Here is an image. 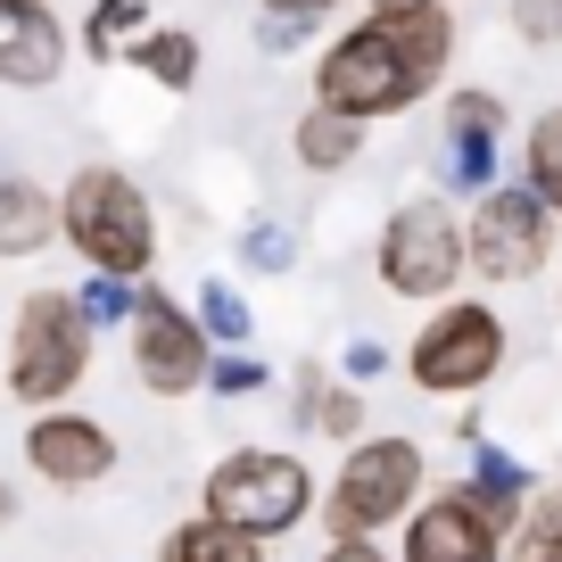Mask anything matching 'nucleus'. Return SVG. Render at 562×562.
<instances>
[{
  "mask_svg": "<svg viewBox=\"0 0 562 562\" xmlns=\"http://www.w3.org/2000/svg\"><path fill=\"white\" fill-rule=\"evenodd\" d=\"M323 25L315 18H290V9H257V50L265 58H290V50H306Z\"/></svg>",
  "mask_w": 562,
  "mask_h": 562,
  "instance_id": "a878e982",
  "label": "nucleus"
},
{
  "mask_svg": "<svg viewBox=\"0 0 562 562\" xmlns=\"http://www.w3.org/2000/svg\"><path fill=\"white\" fill-rule=\"evenodd\" d=\"M306 430H315V439H364V389H356V381H323Z\"/></svg>",
  "mask_w": 562,
  "mask_h": 562,
  "instance_id": "5701e85b",
  "label": "nucleus"
},
{
  "mask_svg": "<svg viewBox=\"0 0 562 562\" xmlns=\"http://www.w3.org/2000/svg\"><path fill=\"white\" fill-rule=\"evenodd\" d=\"M25 472L50 488H100L116 472V439H108V422L75 414V405H42L25 422Z\"/></svg>",
  "mask_w": 562,
  "mask_h": 562,
  "instance_id": "9b49d317",
  "label": "nucleus"
},
{
  "mask_svg": "<svg viewBox=\"0 0 562 562\" xmlns=\"http://www.w3.org/2000/svg\"><path fill=\"white\" fill-rule=\"evenodd\" d=\"M257 9H290V18H315V25H331L348 0H257Z\"/></svg>",
  "mask_w": 562,
  "mask_h": 562,
  "instance_id": "7c9ffc66",
  "label": "nucleus"
},
{
  "mask_svg": "<svg viewBox=\"0 0 562 562\" xmlns=\"http://www.w3.org/2000/svg\"><path fill=\"white\" fill-rule=\"evenodd\" d=\"M496 554H505V529L488 521L472 480L422 496V505L405 513V562H496Z\"/></svg>",
  "mask_w": 562,
  "mask_h": 562,
  "instance_id": "f8f14e48",
  "label": "nucleus"
},
{
  "mask_svg": "<svg viewBox=\"0 0 562 562\" xmlns=\"http://www.w3.org/2000/svg\"><path fill=\"white\" fill-rule=\"evenodd\" d=\"M546 257H554V215H546V199L529 191V182H488V191L472 199V215H463V273L529 281V273H546Z\"/></svg>",
  "mask_w": 562,
  "mask_h": 562,
  "instance_id": "6e6552de",
  "label": "nucleus"
},
{
  "mask_svg": "<svg viewBox=\"0 0 562 562\" xmlns=\"http://www.w3.org/2000/svg\"><path fill=\"white\" fill-rule=\"evenodd\" d=\"M488 182H505V100L463 83L447 91V116H439V191L480 199Z\"/></svg>",
  "mask_w": 562,
  "mask_h": 562,
  "instance_id": "9d476101",
  "label": "nucleus"
},
{
  "mask_svg": "<svg viewBox=\"0 0 562 562\" xmlns=\"http://www.w3.org/2000/svg\"><path fill=\"white\" fill-rule=\"evenodd\" d=\"M91 323L75 306V290H34L18 299V323H9V364H0V397L18 405H67L91 372Z\"/></svg>",
  "mask_w": 562,
  "mask_h": 562,
  "instance_id": "7ed1b4c3",
  "label": "nucleus"
},
{
  "mask_svg": "<svg viewBox=\"0 0 562 562\" xmlns=\"http://www.w3.org/2000/svg\"><path fill=\"white\" fill-rule=\"evenodd\" d=\"M505 18H513V34H521L529 50H562V0H513Z\"/></svg>",
  "mask_w": 562,
  "mask_h": 562,
  "instance_id": "cd10ccee",
  "label": "nucleus"
},
{
  "mask_svg": "<svg viewBox=\"0 0 562 562\" xmlns=\"http://www.w3.org/2000/svg\"><path fill=\"white\" fill-rule=\"evenodd\" d=\"M405 9H430V0H364V18H405Z\"/></svg>",
  "mask_w": 562,
  "mask_h": 562,
  "instance_id": "473e14b6",
  "label": "nucleus"
},
{
  "mask_svg": "<svg viewBox=\"0 0 562 562\" xmlns=\"http://www.w3.org/2000/svg\"><path fill=\"white\" fill-rule=\"evenodd\" d=\"M521 182L546 199V215L562 224V108H538V124L521 133Z\"/></svg>",
  "mask_w": 562,
  "mask_h": 562,
  "instance_id": "6ab92c4d",
  "label": "nucleus"
},
{
  "mask_svg": "<svg viewBox=\"0 0 562 562\" xmlns=\"http://www.w3.org/2000/svg\"><path fill=\"white\" fill-rule=\"evenodd\" d=\"M447 58H456V9H405V18H356L339 42H323L315 58V108L372 124V116H405L439 91Z\"/></svg>",
  "mask_w": 562,
  "mask_h": 562,
  "instance_id": "f257e3e1",
  "label": "nucleus"
},
{
  "mask_svg": "<svg viewBox=\"0 0 562 562\" xmlns=\"http://www.w3.org/2000/svg\"><path fill=\"white\" fill-rule=\"evenodd\" d=\"M265 381H273V364H265L257 348H215V356H207V381H199V389H215V397H257Z\"/></svg>",
  "mask_w": 562,
  "mask_h": 562,
  "instance_id": "4be33fe9",
  "label": "nucleus"
},
{
  "mask_svg": "<svg viewBox=\"0 0 562 562\" xmlns=\"http://www.w3.org/2000/svg\"><path fill=\"white\" fill-rule=\"evenodd\" d=\"M381 372H389V348H381V339H348V356H339V381L372 389Z\"/></svg>",
  "mask_w": 562,
  "mask_h": 562,
  "instance_id": "c85d7f7f",
  "label": "nucleus"
},
{
  "mask_svg": "<svg viewBox=\"0 0 562 562\" xmlns=\"http://www.w3.org/2000/svg\"><path fill=\"white\" fill-rule=\"evenodd\" d=\"M315 472H306L299 456H281V447H240V456H224L207 472V496L199 505L215 513V521H232V529H248V538H290V529L315 513Z\"/></svg>",
  "mask_w": 562,
  "mask_h": 562,
  "instance_id": "0eeeda50",
  "label": "nucleus"
},
{
  "mask_svg": "<svg viewBox=\"0 0 562 562\" xmlns=\"http://www.w3.org/2000/svg\"><path fill=\"white\" fill-rule=\"evenodd\" d=\"M372 273H381V290L405 299V306L456 299V281H463V215H456V199L422 191V199H405V207H389L381 240H372Z\"/></svg>",
  "mask_w": 562,
  "mask_h": 562,
  "instance_id": "20e7f679",
  "label": "nucleus"
},
{
  "mask_svg": "<svg viewBox=\"0 0 562 562\" xmlns=\"http://www.w3.org/2000/svg\"><path fill=\"white\" fill-rule=\"evenodd\" d=\"M124 331H133V381L149 389V397H191L199 381H207V331H199L191 306H175V290H158V281L140 273L133 290V315H124Z\"/></svg>",
  "mask_w": 562,
  "mask_h": 562,
  "instance_id": "1a4fd4ad",
  "label": "nucleus"
},
{
  "mask_svg": "<svg viewBox=\"0 0 562 562\" xmlns=\"http://www.w3.org/2000/svg\"><path fill=\"white\" fill-rule=\"evenodd\" d=\"M133 290H140V281H124V273H83L75 306H83V323H91V331H116V323L133 315Z\"/></svg>",
  "mask_w": 562,
  "mask_h": 562,
  "instance_id": "393cba45",
  "label": "nucleus"
},
{
  "mask_svg": "<svg viewBox=\"0 0 562 562\" xmlns=\"http://www.w3.org/2000/svg\"><path fill=\"white\" fill-rule=\"evenodd\" d=\"M158 562H265V538L215 521V513H191V521H175V538L158 546Z\"/></svg>",
  "mask_w": 562,
  "mask_h": 562,
  "instance_id": "a211bd4d",
  "label": "nucleus"
},
{
  "mask_svg": "<svg viewBox=\"0 0 562 562\" xmlns=\"http://www.w3.org/2000/svg\"><path fill=\"white\" fill-rule=\"evenodd\" d=\"M513 546H521V554H538V546H562V488H546V496H529V505H521V529H513Z\"/></svg>",
  "mask_w": 562,
  "mask_h": 562,
  "instance_id": "bb28decb",
  "label": "nucleus"
},
{
  "mask_svg": "<svg viewBox=\"0 0 562 562\" xmlns=\"http://www.w3.org/2000/svg\"><path fill=\"white\" fill-rule=\"evenodd\" d=\"M290 149H299L306 175H348V166L364 158V124L339 116V108H306V116L290 124Z\"/></svg>",
  "mask_w": 562,
  "mask_h": 562,
  "instance_id": "f3484780",
  "label": "nucleus"
},
{
  "mask_svg": "<svg viewBox=\"0 0 562 562\" xmlns=\"http://www.w3.org/2000/svg\"><path fill=\"white\" fill-rule=\"evenodd\" d=\"M422 505V447L414 439H348L331 488L315 496L331 538H381Z\"/></svg>",
  "mask_w": 562,
  "mask_h": 562,
  "instance_id": "39448f33",
  "label": "nucleus"
},
{
  "mask_svg": "<svg viewBox=\"0 0 562 562\" xmlns=\"http://www.w3.org/2000/svg\"><path fill=\"white\" fill-rule=\"evenodd\" d=\"M58 248V199L25 175H0V265H25Z\"/></svg>",
  "mask_w": 562,
  "mask_h": 562,
  "instance_id": "2eb2a0df",
  "label": "nucleus"
},
{
  "mask_svg": "<svg viewBox=\"0 0 562 562\" xmlns=\"http://www.w3.org/2000/svg\"><path fill=\"white\" fill-rule=\"evenodd\" d=\"M75 58V34L58 25L50 0H0V83L9 91H50Z\"/></svg>",
  "mask_w": 562,
  "mask_h": 562,
  "instance_id": "ddd939ff",
  "label": "nucleus"
},
{
  "mask_svg": "<svg viewBox=\"0 0 562 562\" xmlns=\"http://www.w3.org/2000/svg\"><path fill=\"white\" fill-rule=\"evenodd\" d=\"M191 315H199V331H207V348H248V331H257V306H248L232 281H207L191 299Z\"/></svg>",
  "mask_w": 562,
  "mask_h": 562,
  "instance_id": "aec40b11",
  "label": "nucleus"
},
{
  "mask_svg": "<svg viewBox=\"0 0 562 562\" xmlns=\"http://www.w3.org/2000/svg\"><path fill=\"white\" fill-rule=\"evenodd\" d=\"M240 265L248 273H290V265H299V232L273 224V215H257V224L240 232Z\"/></svg>",
  "mask_w": 562,
  "mask_h": 562,
  "instance_id": "b1692460",
  "label": "nucleus"
},
{
  "mask_svg": "<svg viewBox=\"0 0 562 562\" xmlns=\"http://www.w3.org/2000/svg\"><path fill=\"white\" fill-rule=\"evenodd\" d=\"M58 240L83 257V273L140 281L158 265V215H149V199H140L133 175H116V166H75L67 191H58Z\"/></svg>",
  "mask_w": 562,
  "mask_h": 562,
  "instance_id": "f03ea898",
  "label": "nucleus"
},
{
  "mask_svg": "<svg viewBox=\"0 0 562 562\" xmlns=\"http://www.w3.org/2000/svg\"><path fill=\"white\" fill-rule=\"evenodd\" d=\"M116 58H124V67H140L158 91H191L199 67H207V58H199V34H182V25H140Z\"/></svg>",
  "mask_w": 562,
  "mask_h": 562,
  "instance_id": "dca6fc26",
  "label": "nucleus"
},
{
  "mask_svg": "<svg viewBox=\"0 0 562 562\" xmlns=\"http://www.w3.org/2000/svg\"><path fill=\"white\" fill-rule=\"evenodd\" d=\"M505 372V315L480 299H439L405 348V381L422 397H480Z\"/></svg>",
  "mask_w": 562,
  "mask_h": 562,
  "instance_id": "423d86ee",
  "label": "nucleus"
},
{
  "mask_svg": "<svg viewBox=\"0 0 562 562\" xmlns=\"http://www.w3.org/2000/svg\"><path fill=\"white\" fill-rule=\"evenodd\" d=\"M323 562H389V554H381V538H331Z\"/></svg>",
  "mask_w": 562,
  "mask_h": 562,
  "instance_id": "2f4dec72",
  "label": "nucleus"
},
{
  "mask_svg": "<svg viewBox=\"0 0 562 562\" xmlns=\"http://www.w3.org/2000/svg\"><path fill=\"white\" fill-rule=\"evenodd\" d=\"M323 381H331L323 364H299V381H290V414H299V430L315 422V397H323Z\"/></svg>",
  "mask_w": 562,
  "mask_h": 562,
  "instance_id": "c756f323",
  "label": "nucleus"
},
{
  "mask_svg": "<svg viewBox=\"0 0 562 562\" xmlns=\"http://www.w3.org/2000/svg\"><path fill=\"white\" fill-rule=\"evenodd\" d=\"M463 456H472V496H480V505H488V521H496V529H505V538H513V529H521V505H529V496H538V480H529V463H513L505 447L488 439V430H463Z\"/></svg>",
  "mask_w": 562,
  "mask_h": 562,
  "instance_id": "4468645a",
  "label": "nucleus"
},
{
  "mask_svg": "<svg viewBox=\"0 0 562 562\" xmlns=\"http://www.w3.org/2000/svg\"><path fill=\"white\" fill-rule=\"evenodd\" d=\"M521 562H562V546H538V554H521Z\"/></svg>",
  "mask_w": 562,
  "mask_h": 562,
  "instance_id": "72a5a7b5",
  "label": "nucleus"
},
{
  "mask_svg": "<svg viewBox=\"0 0 562 562\" xmlns=\"http://www.w3.org/2000/svg\"><path fill=\"white\" fill-rule=\"evenodd\" d=\"M140 25H149V0H91V18H83V34H75V42H83V58H100V67H108Z\"/></svg>",
  "mask_w": 562,
  "mask_h": 562,
  "instance_id": "412c9836",
  "label": "nucleus"
}]
</instances>
